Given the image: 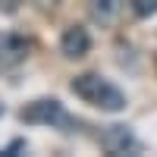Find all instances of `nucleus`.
Segmentation results:
<instances>
[{"instance_id": "7", "label": "nucleus", "mask_w": 157, "mask_h": 157, "mask_svg": "<svg viewBox=\"0 0 157 157\" xmlns=\"http://www.w3.org/2000/svg\"><path fill=\"white\" fill-rule=\"evenodd\" d=\"M6 63H3V38H0V69H3Z\"/></svg>"}, {"instance_id": "3", "label": "nucleus", "mask_w": 157, "mask_h": 157, "mask_svg": "<svg viewBox=\"0 0 157 157\" xmlns=\"http://www.w3.org/2000/svg\"><path fill=\"white\" fill-rule=\"evenodd\" d=\"M101 145L107 148V154H141V141L126 126H107L101 132Z\"/></svg>"}, {"instance_id": "1", "label": "nucleus", "mask_w": 157, "mask_h": 157, "mask_svg": "<svg viewBox=\"0 0 157 157\" xmlns=\"http://www.w3.org/2000/svg\"><path fill=\"white\" fill-rule=\"evenodd\" d=\"M69 91L78 101H85V104H91V107H98L104 113L126 110V94L110 82V78H104L101 72H82V75H75L69 82Z\"/></svg>"}, {"instance_id": "2", "label": "nucleus", "mask_w": 157, "mask_h": 157, "mask_svg": "<svg viewBox=\"0 0 157 157\" xmlns=\"http://www.w3.org/2000/svg\"><path fill=\"white\" fill-rule=\"evenodd\" d=\"M19 120L32 123V126H50V129L72 126V116L66 113V107H63L57 98H38L32 104H25V107L19 110Z\"/></svg>"}, {"instance_id": "5", "label": "nucleus", "mask_w": 157, "mask_h": 157, "mask_svg": "<svg viewBox=\"0 0 157 157\" xmlns=\"http://www.w3.org/2000/svg\"><path fill=\"white\" fill-rule=\"evenodd\" d=\"M123 10H126V0H88V16L101 29L116 25V19L123 16Z\"/></svg>"}, {"instance_id": "6", "label": "nucleus", "mask_w": 157, "mask_h": 157, "mask_svg": "<svg viewBox=\"0 0 157 157\" xmlns=\"http://www.w3.org/2000/svg\"><path fill=\"white\" fill-rule=\"evenodd\" d=\"M129 10H132L138 19H148V16L157 13V0H129Z\"/></svg>"}, {"instance_id": "4", "label": "nucleus", "mask_w": 157, "mask_h": 157, "mask_svg": "<svg viewBox=\"0 0 157 157\" xmlns=\"http://www.w3.org/2000/svg\"><path fill=\"white\" fill-rule=\"evenodd\" d=\"M88 50H91V35L85 25H69L60 35V54L66 60H82Z\"/></svg>"}, {"instance_id": "8", "label": "nucleus", "mask_w": 157, "mask_h": 157, "mask_svg": "<svg viewBox=\"0 0 157 157\" xmlns=\"http://www.w3.org/2000/svg\"><path fill=\"white\" fill-rule=\"evenodd\" d=\"M6 3H13V0H6Z\"/></svg>"}]
</instances>
